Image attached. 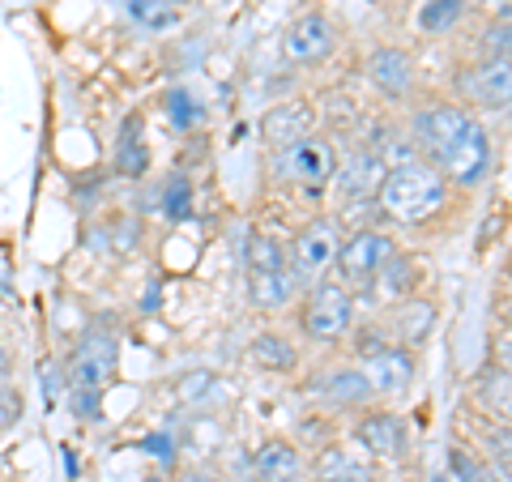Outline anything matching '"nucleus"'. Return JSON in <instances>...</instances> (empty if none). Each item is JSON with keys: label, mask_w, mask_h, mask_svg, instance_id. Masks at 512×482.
<instances>
[{"label": "nucleus", "mask_w": 512, "mask_h": 482, "mask_svg": "<svg viewBox=\"0 0 512 482\" xmlns=\"http://www.w3.org/2000/svg\"><path fill=\"white\" fill-rule=\"evenodd\" d=\"M350 320H355V299L338 282H320L308 295V303H303V333L316 337V342L342 337L350 329Z\"/></svg>", "instance_id": "39448f33"}, {"label": "nucleus", "mask_w": 512, "mask_h": 482, "mask_svg": "<svg viewBox=\"0 0 512 482\" xmlns=\"http://www.w3.org/2000/svg\"><path fill=\"white\" fill-rule=\"evenodd\" d=\"M124 13H128V22L141 26V30H150V35L180 26V9L167 5V0H124Z\"/></svg>", "instance_id": "412c9836"}, {"label": "nucleus", "mask_w": 512, "mask_h": 482, "mask_svg": "<svg viewBox=\"0 0 512 482\" xmlns=\"http://www.w3.org/2000/svg\"><path fill=\"white\" fill-rule=\"evenodd\" d=\"M248 286H252L256 308H282V303H291L299 273L286 261L278 239H269V235L248 239Z\"/></svg>", "instance_id": "7ed1b4c3"}, {"label": "nucleus", "mask_w": 512, "mask_h": 482, "mask_svg": "<svg viewBox=\"0 0 512 482\" xmlns=\"http://www.w3.org/2000/svg\"><path fill=\"white\" fill-rule=\"evenodd\" d=\"M22 419V393L13 384H0V431H9Z\"/></svg>", "instance_id": "c756f323"}, {"label": "nucleus", "mask_w": 512, "mask_h": 482, "mask_svg": "<svg viewBox=\"0 0 512 482\" xmlns=\"http://www.w3.org/2000/svg\"><path fill=\"white\" fill-rule=\"evenodd\" d=\"M320 393H325V401H333V406H359V401L372 397V384H367L363 367H342V372L325 376Z\"/></svg>", "instance_id": "a211bd4d"}, {"label": "nucleus", "mask_w": 512, "mask_h": 482, "mask_svg": "<svg viewBox=\"0 0 512 482\" xmlns=\"http://www.w3.org/2000/svg\"><path fill=\"white\" fill-rule=\"evenodd\" d=\"M137 133H141V120L128 116L124 120V137H120V146H116V171L128 175V180H137V175L150 171V150H146V141H141Z\"/></svg>", "instance_id": "6ab92c4d"}, {"label": "nucleus", "mask_w": 512, "mask_h": 482, "mask_svg": "<svg viewBox=\"0 0 512 482\" xmlns=\"http://www.w3.org/2000/svg\"><path fill=\"white\" fill-rule=\"evenodd\" d=\"M483 52L487 56H512V22H491L483 35Z\"/></svg>", "instance_id": "cd10ccee"}, {"label": "nucleus", "mask_w": 512, "mask_h": 482, "mask_svg": "<svg viewBox=\"0 0 512 482\" xmlns=\"http://www.w3.org/2000/svg\"><path fill=\"white\" fill-rule=\"evenodd\" d=\"M320 482H372V465H363L359 457H350L346 448H329L316 465Z\"/></svg>", "instance_id": "4be33fe9"}, {"label": "nucleus", "mask_w": 512, "mask_h": 482, "mask_svg": "<svg viewBox=\"0 0 512 482\" xmlns=\"http://www.w3.org/2000/svg\"><path fill=\"white\" fill-rule=\"evenodd\" d=\"M487 448H491V457L508 470V465H512V423H495L487 431Z\"/></svg>", "instance_id": "c85d7f7f"}, {"label": "nucleus", "mask_w": 512, "mask_h": 482, "mask_svg": "<svg viewBox=\"0 0 512 482\" xmlns=\"http://www.w3.org/2000/svg\"><path fill=\"white\" fill-rule=\"evenodd\" d=\"M56 393H60V367L47 363V367H43V397H47V410H52Z\"/></svg>", "instance_id": "7c9ffc66"}, {"label": "nucleus", "mask_w": 512, "mask_h": 482, "mask_svg": "<svg viewBox=\"0 0 512 482\" xmlns=\"http://www.w3.org/2000/svg\"><path fill=\"white\" fill-rule=\"evenodd\" d=\"M367 82L380 94H389V99H402V94H410V82H414L410 56L402 47H376V52L367 56Z\"/></svg>", "instance_id": "f8f14e48"}, {"label": "nucleus", "mask_w": 512, "mask_h": 482, "mask_svg": "<svg viewBox=\"0 0 512 482\" xmlns=\"http://www.w3.org/2000/svg\"><path fill=\"white\" fill-rule=\"evenodd\" d=\"M163 214L167 218H188L192 214V184L184 180V175L167 180V188H163Z\"/></svg>", "instance_id": "bb28decb"}, {"label": "nucleus", "mask_w": 512, "mask_h": 482, "mask_svg": "<svg viewBox=\"0 0 512 482\" xmlns=\"http://www.w3.org/2000/svg\"><path fill=\"white\" fill-rule=\"evenodd\" d=\"M500 320H504V329L512 333V299H504V303H500Z\"/></svg>", "instance_id": "72a5a7b5"}, {"label": "nucleus", "mask_w": 512, "mask_h": 482, "mask_svg": "<svg viewBox=\"0 0 512 482\" xmlns=\"http://www.w3.org/2000/svg\"><path fill=\"white\" fill-rule=\"evenodd\" d=\"M414 141L431 167H436L448 184L474 188L487 180L491 171V137L466 107L457 103H436L414 120Z\"/></svg>", "instance_id": "f257e3e1"}, {"label": "nucleus", "mask_w": 512, "mask_h": 482, "mask_svg": "<svg viewBox=\"0 0 512 482\" xmlns=\"http://www.w3.org/2000/svg\"><path fill=\"white\" fill-rule=\"evenodd\" d=\"M299 474H303V457L295 444L269 440L261 453H256V478L261 482H299Z\"/></svg>", "instance_id": "2eb2a0df"}, {"label": "nucleus", "mask_w": 512, "mask_h": 482, "mask_svg": "<svg viewBox=\"0 0 512 482\" xmlns=\"http://www.w3.org/2000/svg\"><path fill=\"white\" fill-rule=\"evenodd\" d=\"M431 482H453V478H444V474H440V478H431Z\"/></svg>", "instance_id": "4c0bfd02"}, {"label": "nucleus", "mask_w": 512, "mask_h": 482, "mask_svg": "<svg viewBox=\"0 0 512 482\" xmlns=\"http://www.w3.org/2000/svg\"><path fill=\"white\" fill-rule=\"evenodd\" d=\"M333 43H338L333 22L325 18V13H308V18H299L291 30H286L282 52H286V60H295V64H316V60H325L333 52Z\"/></svg>", "instance_id": "9d476101"}, {"label": "nucleus", "mask_w": 512, "mask_h": 482, "mask_svg": "<svg viewBox=\"0 0 512 482\" xmlns=\"http://www.w3.org/2000/svg\"><path fill=\"white\" fill-rule=\"evenodd\" d=\"M500 367H504V372H512V333L500 342Z\"/></svg>", "instance_id": "2f4dec72"}, {"label": "nucleus", "mask_w": 512, "mask_h": 482, "mask_svg": "<svg viewBox=\"0 0 512 482\" xmlns=\"http://www.w3.org/2000/svg\"><path fill=\"white\" fill-rule=\"evenodd\" d=\"M274 175L282 184H295V188H308V192H320L333 184L338 175V150H333L329 137H299L291 146L274 150Z\"/></svg>", "instance_id": "20e7f679"}, {"label": "nucleus", "mask_w": 512, "mask_h": 482, "mask_svg": "<svg viewBox=\"0 0 512 482\" xmlns=\"http://www.w3.org/2000/svg\"><path fill=\"white\" fill-rule=\"evenodd\" d=\"M248 355L256 359V367H269V372H291V367L299 363V350L278 333H256Z\"/></svg>", "instance_id": "aec40b11"}, {"label": "nucleus", "mask_w": 512, "mask_h": 482, "mask_svg": "<svg viewBox=\"0 0 512 482\" xmlns=\"http://www.w3.org/2000/svg\"><path fill=\"white\" fill-rule=\"evenodd\" d=\"M393 239H384L380 231H355L350 239H342L338 248V269L350 286H367L376 278V269L389 261Z\"/></svg>", "instance_id": "1a4fd4ad"}, {"label": "nucleus", "mask_w": 512, "mask_h": 482, "mask_svg": "<svg viewBox=\"0 0 512 482\" xmlns=\"http://www.w3.org/2000/svg\"><path fill=\"white\" fill-rule=\"evenodd\" d=\"M372 282H380V295H384V299H402V295L410 291V286H414L410 261L393 248V252H389V261H384V265L376 269V278H372Z\"/></svg>", "instance_id": "b1692460"}, {"label": "nucleus", "mask_w": 512, "mask_h": 482, "mask_svg": "<svg viewBox=\"0 0 512 482\" xmlns=\"http://www.w3.org/2000/svg\"><path fill=\"white\" fill-rule=\"evenodd\" d=\"M167 5H175V9H184V5H192V0H167Z\"/></svg>", "instance_id": "f704fd0d"}, {"label": "nucleus", "mask_w": 512, "mask_h": 482, "mask_svg": "<svg viewBox=\"0 0 512 482\" xmlns=\"http://www.w3.org/2000/svg\"><path fill=\"white\" fill-rule=\"evenodd\" d=\"M457 90L466 94L474 107H487V111L512 107V56H487V60H478L474 69H466V73L457 77Z\"/></svg>", "instance_id": "423d86ee"}, {"label": "nucleus", "mask_w": 512, "mask_h": 482, "mask_svg": "<svg viewBox=\"0 0 512 482\" xmlns=\"http://www.w3.org/2000/svg\"><path fill=\"white\" fill-rule=\"evenodd\" d=\"M0 384H9V350L0 342Z\"/></svg>", "instance_id": "473e14b6"}, {"label": "nucleus", "mask_w": 512, "mask_h": 482, "mask_svg": "<svg viewBox=\"0 0 512 482\" xmlns=\"http://www.w3.org/2000/svg\"><path fill=\"white\" fill-rule=\"evenodd\" d=\"M448 470H453V482H500V474L487 461H478L470 448H453L448 453Z\"/></svg>", "instance_id": "393cba45"}, {"label": "nucleus", "mask_w": 512, "mask_h": 482, "mask_svg": "<svg viewBox=\"0 0 512 482\" xmlns=\"http://www.w3.org/2000/svg\"><path fill=\"white\" fill-rule=\"evenodd\" d=\"M461 18H466V0H427L419 13V30L423 35H444V30H453Z\"/></svg>", "instance_id": "5701e85b"}, {"label": "nucleus", "mask_w": 512, "mask_h": 482, "mask_svg": "<svg viewBox=\"0 0 512 482\" xmlns=\"http://www.w3.org/2000/svg\"><path fill=\"white\" fill-rule=\"evenodd\" d=\"M500 482H512V465H508V470H504V478Z\"/></svg>", "instance_id": "c9c22d12"}, {"label": "nucleus", "mask_w": 512, "mask_h": 482, "mask_svg": "<svg viewBox=\"0 0 512 482\" xmlns=\"http://www.w3.org/2000/svg\"><path fill=\"white\" fill-rule=\"evenodd\" d=\"M376 201L393 222L414 227V222H427L444 210L448 180L427 163V158H410V163H397L393 171H384Z\"/></svg>", "instance_id": "f03ea898"}, {"label": "nucleus", "mask_w": 512, "mask_h": 482, "mask_svg": "<svg viewBox=\"0 0 512 482\" xmlns=\"http://www.w3.org/2000/svg\"><path fill=\"white\" fill-rule=\"evenodd\" d=\"M363 376L372 384V393L380 397H402L414 384V359L406 346H384L363 363Z\"/></svg>", "instance_id": "9b49d317"}, {"label": "nucleus", "mask_w": 512, "mask_h": 482, "mask_svg": "<svg viewBox=\"0 0 512 482\" xmlns=\"http://www.w3.org/2000/svg\"><path fill=\"white\" fill-rule=\"evenodd\" d=\"M355 440H359L372 457L397 461V457L406 453V423L397 419V414H367V419H359Z\"/></svg>", "instance_id": "ddd939ff"}, {"label": "nucleus", "mask_w": 512, "mask_h": 482, "mask_svg": "<svg viewBox=\"0 0 512 482\" xmlns=\"http://www.w3.org/2000/svg\"><path fill=\"white\" fill-rule=\"evenodd\" d=\"M338 248H342V231L333 218H312L308 227L295 235V273L299 278H325L338 265Z\"/></svg>", "instance_id": "0eeeda50"}, {"label": "nucleus", "mask_w": 512, "mask_h": 482, "mask_svg": "<svg viewBox=\"0 0 512 482\" xmlns=\"http://www.w3.org/2000/svg\"><path fill=\"white\" fill-rule=\"evenodd\" d=\"M167 116L175 120V128H197L201 124V103L192 99L188 90H171L167 94Z\"/></svg>", "instance_id": "a878e982"}, {"label": "nucleus", "mask_w": 512, "mask_h": 482, "mask_svg": "<svg viewBox=\"0 0 512 482\" xmlns=\"http://www.w3.org/2000/svg\"><path fill=\"white\" fill-rule=\"evenodd\" d=\"M312 133V111L308 107H278V111H269V120H265V137H269V146L282 150V146H291V141L299 137H308Z\"/></svg>", "instance_id": "f3484780"}, {"label": "nucleus", "mask_w": 512, "mask_h": 482, "mask_svg": "<svg viewBox=\"0 0 512 482\" xmlns=\"http://www.w3.org/2000/svg\"><path fill=\"white\" fill-rule=\"evenodd\" d=\"M338 188L346 192V197H372V192H380V180H384V163L372 154V150H359L350 154L346 163H338Z\"/></svg>", "instance_id": "4468645a"}, {"label": "nucleus", "mask_w": 512, "mask_h": 482, "mask_svg": "<svg viewBox=\"0 0 512 482\" xmlns=\"http://www.w3.org/2000/svg\"><path fill=\"white\" fill-rule=\"evenodd\" d=\"M478 406H483L495 423H512V372L491 367L487 376H478Z\"/></svg>", "instance_id": "dca6fc26"}, {"label": "nucleus", "mask_w": 512, "mask_h": 482, "mask_svg": "<svg viewBox=\"0 0 512 482\" xmlns=\"http://www.w3.org/2000/svg\"><path fill=\"white\" fill-rule=\"evenodd\" d=\"M111 372H116V342H111L107 333H86L69 363V389L103 393Z\"/></svg>", "instance_id": "6e6552de"}, {"label": "nucleus", "mask_w": 512, "mask_h": 482, "mask_svg": "<svg viewBox=\"0 0 512 482\" xmlns=\"http://www.w3.org/2000/svg\"><path fill=\"white\" fill-rule=\"evenodd\" d=\"M188 482H201V474H188Z\"/></svg>", "instance_id": "e433bc0d"}]
</instances>
